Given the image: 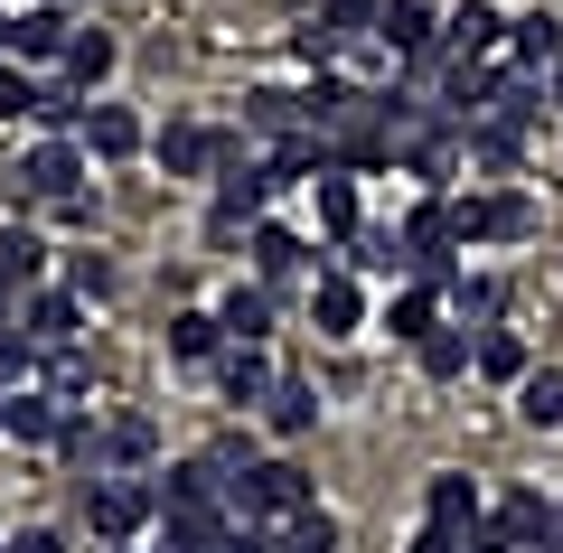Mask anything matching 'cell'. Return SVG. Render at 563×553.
<instances>
[{
  "mask_svg": "<svg viewBox=\"0 0 563 553\" xmlns=\"http://www.w3.org/2000/svg\"><path fill=\"white\" fill-rule=\"evenodd\" d=\"M151 507H161V488H141V478H85V526L103 544H132L151 526Z\"/></svg>",
  "mask_w": 563,
  "mask_h": 553,
  "instance_id": "obj_1",
  "label": "cell"
},
{
  "mask_svg": "<svg viewBox=\"0 0 563 553\" xmlns=\"http://www.w3.org/2000/svg\"><path fill=\"white\" fill-rule=\"evenodd\" d=\"M235 497H244V516H282V526H291V516L310 507V469L301 460H254Z\"/></svg>",
  "mask_w": 563,
  "mask_h": 553,
  "instance_id": "obj_2",
  "label": "cell"
},
{
  "mask_svg": "<svg viewBox=\"0 0 563 553\" xmlns=\"http://www.w3.org/2000/svg\"><path fill=\"white\" fill-rule=\"evenodd\" d=\"M263 198H273V178H263V169H217V207H207V235H217V244L254 235V225H263Z\"/></svg>",
  "mask_w": 563,
  "mask_h": 553,
  "instance_id": "obj_3",
  "label": "cell"
},
{
  "mask_svg": "<svg viewBox=\"0 0 563 553\" xmlns=\"http://www.w3.org/2000/svg\"><path fill=\"white\" fill-rule=\"evenodd\" d=\"M161 169L169 178H207V169H244V159H235V141L207 132V122H169L161 132Z\"/></svg>",
  "mask_w": 563,
  "mask_h": 553,
  "instance_id": "obj_4",
  "label": "cell"
},
{
  "mask_svg": "<svg viewBox=\"0 0 563 553\" xmlns=\"http://www.w3.org/2000/svg\"><path fill=\"white\" fill-rule=\"evenodd\" d=\"M451 217H461V244H526V235H536V207H526L517 188L470 198V207H451Z\"/></svg>",
  "mask_w": 563,
  "mask_h": 553,
  "instance_id": "obj_5",
  "label": "cell"
},
{
  "mask_svg": "<svg viewBox=\"0 0 563 553\" xmlns=\"http://www.w3.org/2000/svg\"><path fill=\"white\" fill-rule=\"evenodd\" d=\"M422 516H432V534H461V544H470V534L488 526V507H479V478H470V469H442L432 488H422Z\"/></svg>",
  "mask_w": 563,
  "mask_h": 553,
  "instance_id": "obj_6",
  "label": "cell"
},
{
  "mask_svg": "<svg viewBox=\"0 0 563 553\" xmlns=\"http://www.w3.org/2000/svg\"><path fill=\"white\" fill-rule=\"evenodd\" d=\"M376 38L395 47V57L432 66V57H442V10H432V0H385V20H376Z\"/></svg>",
  "mask_w": 563,
  "mask_h": 553,
  "instance_id": "obj_7",
  "label": "cell"
},
{
  "mask_svg": "<svg viewBox=\"0 0 563 553\" xmlns=\"http://www.w3.org/2000/svg\"><path fill=\"white\" fill-rule=\"evenodd\" d=\"M76 178H85V141H38V151L20 159V188H29V198H47V207L76 198Z\"/></svg>",
  "mask_w": 563,
  "mask_h": 553,
  "instance_id": "obj_8",
  "label": "cell"
},
{
  "mask_svg": "<svg viewBox=\"0 0 563 553\" xmlns=\"http://www.w3.org/2000/svg\"><path fill=\"white\" fill-rule=\"evenodd\" d=\"M76 329H85V300L76 291H29L20 300V338H29V347H76Z\"/></svg>",
  "mask_w": 563,
  "mask_h": 553,
  "instance_id": "obj_9",
  "label": "cell"
},
{
  "mask_svg": "<svg viewBox=\"0 0 563 553\" xmlns=\"http://www.w3.org/2000/svg\"><path fill=\"white\" fill-rule=\"evenodd\" d=\"M217 319H225V338H235V347H263V338H273V281H235Z\"/></svg>",
  "mask_w": 563,
  "mask_h": 553,
  "instance_id": "obj_10",
  "label": "cell"
},
{
  "mask_svg": "<svg viewBox=\"0 0 563 553\" xmlns=\"http://www.w3.org/2000/svg\"><path fill=\"white\" fill-rule=\"evenodd\" d=\"M217 385H225V403H273V356H263V347H225L217 356Z\"/></svg>",
  "mask_w": 563,
  "mask_h": 553,
  "instance_id": "obj_11",
  "label": "cell"
},
{
  "mask_svg": "<svg viewBox=\"0 0 563 553\" xmlns=\"http://www.w3.org/2000/svg\"><path fill=\"white\" fill-rule=\"evenodd\" d=\"M76 141H85V151H95V159H132V151H141V122L122 113V103H85Z\"/></svg>",
  "mask_w": 563,
  "mask_h": 553,
  "instance_id": "obj_12",
  "label": "cell"
},
{
  "mask_svg": "<svg viewBox=\"0 0 563 553\" xmlns=\"http://www.w3.org/2000/svg\"><path fill=\"white\" fill-rule=\"evenodd\" d=\"M225 516L217 507H161V553H217Z\"/></svg>",
  "mask_w": 563,
  "mask_h": 553,
  "instance_id": "obj_13",
  "label": "cell"
},
{
  "mask_svg": "<svg viewBox=\"0 0 563 553\" xmlns=\"http://www.w3.org/2000/svg\"><path fill=\"white\" fill-rule=\"evenodd\" d=\"M498 38H507V20L488 10V0H470V10H451V20H442V47H451V57H498Z\"/></svg>",
  "mask_w": 563,
  "mask_h": 553,
  "instance_id": "obj_14",
  "label": "cell"
},
{
  "mask_svg": "<svg viewBox=\"0 0 563 553\" xmlns=\"http://www.w3.org/2000/svg\"><path fill=\"white\" fill-rule=\"evenodd\" d=\"M244 254H254V273H263V281H291V273L310 263V244L291 235V225H254V235H244Z\"/></svg>",
  "mask_w": 563,
  "mask_h": 553,
  "instance_id": "obj_15",
  "label": "cell"
},
{
  "mask_svg": "<svg viewBox=\"0 0 563 553\" xmlns=\"http://www.w3.org/2000/svg\"><path fill=\"white\" fill-rule=\"evenodd\" d=\"M0 432H10V441H57L66 413H57V395H29V385H20V395L0 403Z\"/></svg>",
  "mask_w": 563,
  "mask_h": 553,
  "instance_id": "obj_16",
  "label": "cell"
},
{
  "mask_svg": "<svg viewBox=\"0 0 563 553\" xmlns=\"http://www.w3.org/2000/svg\"><path fill=\"white\" fill-rule=\"evenodd\" d=\"M310 319H320L329 338H347V329H357V319H366L357 281H347V273H320V281H310Z\"/></svg>",
  "mask_w": 563,
  "mask_h": 553,
  "instance_id": "obj_17",
  "label": "cell"
},
{
  "mask_svg": "<svg viewBox=\"0 0 563 553\" xmlns=\"http://www.w3.org/2000/svg\"><path fill=\"white\" fill-rule=\"evenodd\" d=\"M169 356L217 366V356H225V319H217V310H179V319H169Z\"/></svg>",
  "mask_w": 563,
  "mask_h": 553,
  "instance_id": "obj_18",
  "label": "cell"
},
{
  "mask_svg": "<svg viewBox=\"0 0 563 553\" xmlns=\"http://www.w3.org/2000/svg\"><path fill=\"white\" fill-rule=\"evenodd\" d=\"M263 422H273L282 441H301L310 422H320V385H301V376H282V385H273V403H263Z\"/></svg>",
  "mask_w": 563,
  "mask_h": 553,
  "instance_id": "obj_19",
  "label": "cell"
},
{
  "mask_svg": "<svg viewBox=\"0 0 563 553\" xmlns=\"http://www.w3.org/2000/svg\"><path fill=\"white\" fill-rule=\"evenodd\" d=\"M38 273H47V244L29 235V225H10V235H0V300H10V291L29 300V281H38Z\"/></svg>",
  "mask_w": 563,
  "mask_h": 553,
  "instance_id": "obj_20",
  "label": "cell"
},
{
  "mask_svg": "<svg viewBox=\"0 0 563 553\" xmlns=\"http://www.w3.org/2000/svg\"><path fill=\"white\" fill-rule=\"evenodd\" d=\"M347 113H366V95H357L347 76H320V85L301 95V122H310V132H339Z\"/></svg>",
  "mask_w": 563,
  "mask_h": 553,
  "instance_id": "obj_21",
  "label": "cell"
},
{
  "mask_svg": "<svg viewBox=\"0 0 563 553\" xmlns=\"http://www.w3.org/2000/svg\"><path fill=\"white\" fill-rule=\"evenodd\" d=\"M217 488H225V469H217V460L198 451V460H179V469L161 478V507H207V497H217Z\"/></svg>",
  "mask_w": 563,
  "mask_h": 553,
  "instance_id": "obj_22",
  "label": "cell"
},
{
  "mask_svg": "<svg viewBox=\"0 0 563 553\" xmlns=\"http://www.w3.org/2000/svg\"><path fill=\"white\" fill-rule=\"evenodd\" d=\"M517 413L536 422V432H554V422H563V366H526V385H517Z\"/></svg>",
  "mask_w": 563,
  "mask_h": 553,
  "instance_id": "obj_23",
  "label": "cell"
},
{
  "mask_svg": "<svg viewBox=\"0 0 563 553\" xmlns=\"http://www.w3.org/2000/svg\"><path fill=\"white\" fill-rule=\"evenodd\" d=\"M413 356H422V376H432V385H451V376H470V366H479V347H470L461 329H432Z\"/></svg>",
  "mask_w": 563,
  "mask_h": 553,
  "instance_id": "obj_24",
  "label": "cell"
},
{
  "mask_svg": "<svg viewBox=\"0 0 563 553\" xmlns=\"http://www.w3.org/2000/svg\"><path fill=\"white\" fill-rule=\"evenodd\" d=\"M103 76H113V38H103V29H76V38H66V85L85 95V85H103Z\"/></svg>",
  "mask_w": 563,
  "mask_h": 553,
  "instance_id": "obj_25",
  "label": "cell"
},
{
  "mask_svg": "<svg viewBox=\"0 0 563 553\" xmlns=\"http://www.w3.org/2000/svg\"><path fill=\"white\" fill-rule=\"evenodd\" d=\"M526 366H536V356H526V338H517V329H479V376L526 385Z\"/></svg>",
  "mask_w": 563,
  "mask_h": 553,
  "instance_id": "obj_26",
  "label": "cell"
},
{
  "mask_svg": "<svg viewBox=\"0 0 563 553\" xmlns=\"http://www.w3.org/2000/svg\"><path fill=\"white\" fill-rule=\"evenodd\" d=\"M66 38H76V29H66L57 10H20V29H10V47H20V57H66Z\"/></svg>",
  "mask_w": 563,
  "mask_h": 553,
  "instance_id": "obj_27",
  "label": "cell"
},
{
  "mask_svg": "<svg viewBox=\"0 0 563 553\" xmlns=\"http://www.w3.org/2000/svg\"><path fill=\"white\" fill-rule=\"evenodd\" d=\"M507 38H517V66H554L563 57V20H544V10L536 20H507Z\"/></svg>",
  "mask_w": 563,
  "mask_h": 553,
  "instance_id": "obj_28",
  "label": "cell"
},
{
  "mask_svg": "<svg viewBox=\"0 0 563 553\" xmlns=\"http://www.w3.org/2000/svg\"><path fill=\"white\" fill-rule=\"evenodd\" d=\"M488 122H536V76H488Z\"/></svg>",
  "mask_w": 563,
  "mask_h": 553,
  "instance_id": "obj_29",
  "label": "cell"
},
{
  "mask_svg": "<svg viewBox=\"0 0 563 553\" xmlns=\"http://www.w3.org/2000/svg\"><path fill=\"white\" fill-rule=\"evenodd\" d=\"M385 329H395V338H404V347H422V338L442 329V310H432V291H404V300H395V310H385Z\"/></svg>",
  "mask_w": 563,
  "mask_h": 553,
  "instance_id": "obj_30",
  "label": "cell"
},
{
  "mask_svg": "<svg viewBox=\"0 0 563 553\" xmlns=\"http://www.w3.org/2000/svg\"><path fill=\"white\" fill-rule=\"evenodd\" d=\"M376 20H385V0H320V29H329V38H366Z\"/></svg>",
  "mask_w": 563,
  "mask_h": 553,
  "instance_id": "obj_31",
  "label": "cell"
},
{
  "mask_svg": "<svg viewBox=\"0 0 563 553\" xmlns=\"http://www.w3.org/2000/svg\"><path fill=\"white\" fill-rule=\"evenodd\" d=\"M310 188H320V217H329V235H357V188H347L339 169H320Z\"/></svg>",
  "mask_w": 563,
  "mask_h": 553,
  "instance_id": "obj_32",
  "label": "cell"
},
{
  "mask_svg": "<svg viewBox=\"0 0 563 553\" xmlns=\"http://www.w3.org/2000/svg\"><path fill=\"white\" fill-rule=\"evenodd\" d=\"M282 534H291V553H339V516H329V507H301Z\"/></svg>",
  "mask_w": 563,
  "mask_h": 553,
  "instance_id": "obj_33",
  "label": "cell"
},
{
  "mask_svg": "<svg viewBox=\"0 0 563 553\" xmlns=\"http://www.w3.org/2000/svg\"><path fill=\"white\" fill-rule=\"evenodd\" d=\"M517 141H526L517 122H470V151H479L488 169H507V159H517Z\"/></svg>",
  "mask_w": 563,
  "mask_h": 553,
  "instance_id": "obj_34",
  "label": "cell"
},
{
  "mask_svg": "<svg viewBox=\"0 0 563 553\" xmlns=\"http://www.w3.org/2000/svg\"><path fill=\"white\" fill-rule=\"evenodd\" d=\"M451 300H461L470 319H498V310H507V281H488V273L470 281V273H461V281H451Z\"/></svg>",
  "mask_w": 563,
  "mask_h": 553,
  "instance_id": "obj_35",
  "label": "cell"
},
{
  "mask_svg": "<svg viewBox=\"0 0 563 553\" xmlns=\"http://www.w3.org/2000/svg\"><path fill=\"white\" fill-rule=\"evenodd\" d=\"M244 122H263V132H291V122H301V95H244Z\"/></svg>",
  "mask_w": 563,
  "mask_h": 553,
  "instance_id": "obj_36",
  "label": "cell"
},
{
  "mask_svg": "<svg viewBox=\"0 0 563 553\" xmlns=\"http://www.w3.org/2000/svg\"><path fill=\"white\" fill-rule=\"evenodd\" d=\"M47 385H57V395H85L95 376H85V356H76V347H47Z\"/></svg>",
  "mask_w": 563,
  "mask_h": 553,
  "instance_id": "obj_37",
  "label": "cell"
},
{
  "mask_svg": "<svg viewBox=\"0 0 563 553\" xmlns=\"http://www.w3.org/2000/svg\"><path fill=\"white\" fill-rule=\"evenodd\" d=\"M151 441H161V432H151L141 413H122V422H113V460H151Z\"/></svg>",
  "mask_w": 563,
  "mask_h": 553,
  "instance_id": "obj_38",
  "label": "cell"
},
{
  "mask_svg": "<svg viewBox=\"0 0 563 553\" xmlns=\"http://www.w3.org/2000/svg\"><path fill=\"white\" fill-rule=\"evenodd\" d=\"M76 300H113V263L103 254H76Z\"/></svg>",
  "mask_w": 563,
  "mask_h": 553,
  "instance_id": "obj_39",
  "label": "cell"
},
{
  "mask_svg": "<svg viewBox=\"0 0 563 553\" xmlns=\"http://www.w3.org/2000/svg\"><path fill=\"white\" fill-rule=\"evenodd\" d=\"M0 113H10V122H38V85H29V76H10V66H0Z\"/></svg>",
  "mask_w": 563,
  "mask_h": 553,
  "instance_id": "obj_40",
  "label": "cell"
},
{
  "mask_svg": "<svg viewBox=\"0 0 563 553\" xmlns=\"http://www.w3.org/2000/svg\"><path fill=\"white\" fill-rule=\"evenodd\" d=\"M404 553H461V534H432V526H422V534H413Z\"/></svg>",
  "mask_w": 563,
  "mask_h": 553,
  "instance_id": "obj_41",
  "label": "cell"
},
{
  "mask_svg": "<svg viewBox=\"0 0 563 553\" xmlns=\"http://www.w3.org/2000/svg\"><path fill=\"white\" fill-rule=\"evenodd\" d=\"M20 553H66V534H47V526H29V534H20Z\"/></svg>",
  "mask_w": 563,
  "mask_h": 553,
  "instance_id": "obj_42",
  "label": "cell"
},
{
  "mask_svg": "<svg viewBox=\"0 0 563 553\" xmlns=\"http://www.w3.org/2000/svg\"><path fill=\"white\" fill-rule=\"evenodd\" d=\"M10 29H20V20H10V10H0V47H10Z\"/></svg>",
  "mask_w": 563,
  "mask_h": 553,
  "instance_id": "obj_43",
  "label": "cell"
},
{
  "mask_svg": "<svg viewBox=\"0 0 563 553\" xmlns=\"http://www.w3.org/2000/svg\"><path fill=\"white\" fill-rule=\"evenodd\" d=\"M554 103H563V57H554Z\"/></svg>",
  "mask_w": 563,
  "mask_h": 553,
  "instance_id": "obj_44",
  "label": "cell"
},
{
  "mask_svg": "<svg viewBox=\"0 0 563 553\" xmlns=\"http://www.w3.org/2000/svg\"><path fill=\"white\" fill-rule=\"evenodd\" d=\"M536 553H554V544H536Z\"/></svg>",
  "mask_w": 563,
  "mask_h": 553,
  "instance_id": "obj_45",
  "label": "cell"
},
{
  "mask_svg": "<svg viewBox=\"0 0 563 553\" xmlns=\"http://www.w3.org/2000/svg\"><path fill=\"white\" fill-rule=\"evenodd\" d=\"M0 553H10V544H0Z\"/></svg>",
  "mask_w": 563,
  "mask_h": 553,
  "instance_id": "obj_46",
  "label": "cell"
},
{
  "mask_svg": "<svg viewBox=\"0 0 563 553\" xmlns=\"http://www.w3.org/2000/svg\"><path fill=\"white\" fill-rule=\"evenodd\" d=\"M0 403H10V395H0Z\"/></svg>",
  "mask_w": 563,
  "mask_h": 553,
  "instance_id": "obj_47",
  "label": "cell"
}]
</instances>
